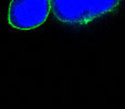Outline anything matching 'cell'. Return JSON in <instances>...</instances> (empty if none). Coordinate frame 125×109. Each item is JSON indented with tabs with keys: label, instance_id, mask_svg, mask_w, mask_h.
<instances>
[{
	"label": "cell",
	"instance_id": "cell-2",
	"mask_svg": "<svg viewBox=\"0 0 125 109\" xmlns=\"http://www.w3.org/2000/svg\"><path fill=\"white\" fill-rule=\"evenodd\" d=\"M50 10V0H11L8 21L14 29L32 30L47 21Z\"/></svg>",
	"mask_w": 125,
	"mask_h": 109
},
{
	"label": "cell",
	"instance_id": "cell-1",
	"mask_svg": "<svg viewBox=\"0 0 125 109\" xmlns=\"http://www.w3.org/2000/svg\"><path fill=\"white\" fill-rule=\"evenodd\" d=\"M53 16L64 24L80 26L100 19L118 7L122 0H50Z\"/></svg>",
	"mask_w": 125,
	"mask_h": 109
}]
</instances>
